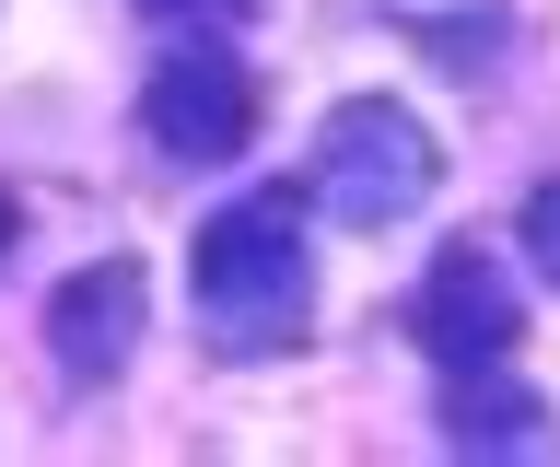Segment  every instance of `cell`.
<instances>
[{
	"mask_svg": "<svg viewBox=\"0 0 560 467\" xmlns=\"http://www.w3.org/2000/svg\"><path fill=\"white\" fill-rule=\"evenodd\" d=\"M432 176H444V152H432V129H420L409 106H385V94H350V106H327V129H315V211L350 222V234H385V222H409L420 199H432Z\"/></svg>",
	"mask_w": 560,
	"mask_h": 467,
	"instance_id": "2",
	"label": "cell"
},
{
	"mask_svg": "<svg viewBox=\"0 0 560 467\" xmlns=\"http://www.w3.org/2000/svg\"><path fill=\"white\" fill-rule=\"evenodd\" d=\"M444 444H455V456H560L549 409H537L525 386H502V362H455V386H444Z\"/></svg>",
	"mask_w": 560,
	"mask_h": 467,
	"instance_id": "6",
	"label": "cell"
},
{
	"mask_svg": "<svg viewBox=\"0 0 560 467\" xmlns=\"http://www.w3.org/2000/svg\"><path fill=\"white\" fill-rule=\"evenodd\" d=\"M187 292H199V339L222 362H269L304 339L315 316V269H304V199L292 187H257L234 211L199 222L187 246Z\"/></svg>",
	"mask_w": 560,
	"mask_h": 467,
	"instance_id": "1",
	"label": "cell"
},
{
	"mask_svg": "<svg viewBox=\"0 0 560 467\" xmlns=\"http://www.w3.org/2000/svg\"><path fill=\"white\" fill-rule=\"evenodd\" d=\"M140 129H152V152L164 164H234L245 141H257V71H245L234 47H175L164 71L140 82Z\"/></svg>",
	"mask_w": 560,
	"mask_h": 467,
	"instance_id": "3",
	"label": "cell"
},
{
	"mask_svg": "<svg viewBox=\"0 0 560 467\" xmlns=\"http://www.w3.org/2000/svg\"><path fill=\"white\" fill-rule=\"evenodd\" d=\"M525 257H537V269L560 281V176L537 187V199H525Z\"/></svg>",
	"mask_w": 560,
	"mask_h": 467,
	"instance_id": "7",
	"label": "cell"
},
{
	"mask_svg": "<svg viewBox=\"0 0 560 467\" xmlns=\"http://www.w3.org/2000/svg\"><path fill=\"white\" fill-rule=\"evenodd\" d=\"M140 12H152V24H245V12H257V0H140Z\"/></svg>",
	"mask_w": 560,
	"mask_h": 467,
	"instance_id": "8",
	"label": "cell"
},
{
	"mask_svg": "<svg viewBox=\"0 0 560 467\" xmlns=\"http://www.w3.org/2000/svg\"><path fill=\"white\" fill-rule=\"evenodd\" d=\"M47 351H59L70 386H105L140 351V257H94L47 292Z\"/></svg>",
	"mask_w": 560,
	"mask_h": 467,
	"instance_id": "5",
	"label": "cell"
},
{
	"mask_svg": "<svg viewBox=\"0 0 560 467\" xmlns=\"http://www.w3.org/2000/svg\"><path fill=\"white\" fill-rule=\"evenodd\" d=\"M409 339L432 362H502L525 339V304H514V281H502V257L490 246H444L432 269H420V292H409Z\"/></svg>",
	"mask_w": 560,
	"mask_h": 467,
	"instance_id": "4",
	"label": "cell"
},
{
	"mask_svg": "<svg viewBox=\"0 0 560 467\" xmlns=\"http://www.w3.org/2000/svg\"><path fill=\"white\" fill-rule=\"evenodd\" d=\"M12 234H24V199H12V187H0V257H12Z\"/></svg>",
	"mask_w": 560,
	"mask_h": 467,
	"instance_id": "9",
	"label": "cell"
}]
</instances>
